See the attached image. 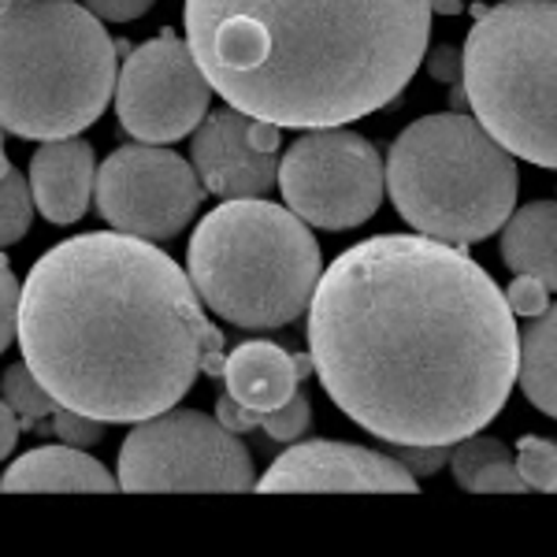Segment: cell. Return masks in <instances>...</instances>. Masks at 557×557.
Listing matches in <instances>:
<instances>
[{"label":"cell","instance_id":"obj_2","mask_svg":"<svg viewBox=\"0 0 557 557\" xmlns=\"http://www.w3.org/2000/svg\"><path fill=\"white\" fill-rule=\"evenodd\" d=\"M23 361L57 406L138 424L223 380V335L190 275L149 238L78 235L38 257L20 294Z\"/></svg>","mask_w":557,"mask_h":557},{"label":"cell","instance_id":"obj_4","mask_svg":"<svg viewBox=\"0 0 557 557\" xmlns=\"http://www.w3.org/2000/svg\"><path fill=\"white\" fill-rule=\"evenodd\" d=\"M115 94V41L75 0H0V127L75 138Z\"/></svg>","mask_w":557,"mask_h":557},{"label":"cell","instance_id":"obj_22","mask_svg":"<svg viewBox=\"0 0 557 557\" xmlns=\"http://www.w3.org/2000/svg\"><path fill=\"white\" fill-rule=\"evenodd\" d=\"M517 472H520V480H524V487L546 491L557 475V443L524 435L517 443Z\"/></svg>","mask_w":557,"mask_h":557},{"label":"cell","instance_id":"obj_26","mask_svg":"<svg viewBox=\"0 0 557 557\" xmlns=\"http://www.w3.org/2000/svg\"><path fill=\"white\" fill-rule=\"evenodd\" d=\"M20 278H15L8 257H0V354L12 346L15 331H20Z\"/></svg>","mask_w":557,"mask_h":557},{"label":"cell","instance_id":"obj_27","mask_svg":"<svg viewBox=\"0 0 557 557\" xmlns=\"http://www.w3.org/2000/svg\"><path fill=\"white\" fill-rule=\"evenodd\" d=\"M506 301H509V312H513V317H532V320L539 317V312L550 309V301H546V286L532 275H517L506 290Z\"/></svg>","mask_w":557,"mask_h":557},{"label":"cell","instance_id":"obj_29","mask_svg":"<svg viewBox=\"0 0 557 557\" xmlns=\"http://www.w3.org/2000/svg\"><path fill=\"white\" fill-rule=\"evenodd\" d=\"M157 0H86V8L97 15V20L108 23H134L149 12Z\"/></svg>","mask_w":557,"mask_h":557},{"label":"cell","instance_id":"obj_18","mask_svg":"<svg viewBox=\"0 0 557 557\" xmlns=\"http://www.w3.org/2000/svg\"><path fill=\"white\" fill-rule=\"evenodd\" d=\"M517 383L539 412L557 420V305L520 331Z\"/></svg>","mask_w":557,"mask_h":557},{"label":"cell","instance_id":"obj_6","mask_svg":"<svg viewBox=\"0 0 557 557\" xmlns=\"http://www.w3.org/2000/svg\"><path fill=\"white\" fill-rule=\"evenodd\" d=\"M386 190L417 235L465 249L513 212L517 160L472 115H424L386 152Z\"/></svg>","mask_w":557,"mask_h":557},{"label":"cell","instance_id":"obj_16","mask_svg":"<svg viewBox=\"0 0 557 557\" xmlns=\"http://www.w3.org/2000/svg\"><path fill=\"white\" fill-rule=\"evenodd\" d=\"M4 491H115V475L78 446H38L0 475Z\"/></svg>","mask_w":557,"mask_h":557},{"label":"cell","instance_id":"obj_7","mask_svg":"<svg viewBox=\"0 0 557 557\" xmlns=\"http://www.w3.org/2000/svg\"><path fill=\"white\" fill-rule=\"evenodd\" d=\"M461 52L475 123L513 157L557 168V0L480 8Z\"/></svg>","mask_w":557,"mask_h":557},{"label":"cell","instance_id":"obj_14","mask_svg":"<svg viewBox=\"0 0 557 557\" xmlns=\"http://www.w3.org/2000/svg\"><path fill=\"white\" fill-rule=\"evenodd\" d=\"M94 146L83 138H52L30 157V197L49 223L83 220L94 197Z\"/></svg>","mask_w":557,"mask_h":557},{"label":"cell","instance_id":"obj_15","mask_svg":"<svg viewBox=\"0 0 557 557\" xmlns=\"http://www.w3.org/2000/svg\"><path fill=\"white\" fill-rule=\"evenodd\" d=\"M223 383L227 394L242 406L257 409V412H272L278 406L298 394V364L294 354H286L275 343H242L235 354H227L223 361Z\"/></svg>","mask_w":557,"mask_h":557},{"label":"cell","instance_id":"obj_8","mask_svg":"<svg viewBox=\"0 0 557 557\" xmlns=\"http://www.w3.org/2000/svg\"><path fill=\"white\" fill-rule=\"evenodd\" d=\"M115 483L127 491H242L253 487L246 443L215 417L197 409H164L138 420L120 446Z\"/></svg>","mask_w":557,"mask_h":557},{"label":"cell","instance_id":"obj_33","mask_svg":"<svg viewBox=\"0 0 557 557\" xmlns=\"http://www.w3.org/2000/svg\"><path fill=\"white\" fill-rule=\"evenodd\" d=\"M546 491H557V475H554V480H550V487H546Z\"/></svg>","mask_w":557,"mask_h":557},{"label":"cell","instance_id":"obj_17","mask_svg":"<svg viewBox=\"0 0 557 557\" xmlns=\"http://www.w3.org/2000/svg\"><path fill=\"white\" fill-rule=\"evenodd\" d=\"M502 257L517 275H532L557 290V201L524 205L502 235Z\"/></svg>","mask_w":557,"mask_h":557},{"label":"cell","instance_id":"obj_32","mask_svg":"<svg viewBox=\"0 0 557 557\" xmlns=\"http://www.w3.org/2000/svg\"><path fill=\"white\" fill-rule=\"evenodd\" d=\"M8 172H12V160H8V152H4V127H0V178Z\"/></svg>","mask_w":557,"mask_h":557},{"label":"cell","instance_id":"obj_1","mask_svg":"<svg viewBox=\"0 0 557 557\" xmlns=\"http://www.w3.org/2000/svg\"><path fill=\"white\" fill-rule=\"evenodd\" d=\"M517 349L506 294L428 235L357 242L309 301L320 386L383 443L454 446L487 428L517 383Z\"/></svg>","mask_w":557,"mask_h":557},{"label":"cell","instance_id":"obj_12","mask_svg":"<svg viewBox=\"0 0 557 557\" xmlns=\"http://www.w3.org/2000/svg\"><path fill=\"white\" fill-rule=\"evenodd\" d=\"M264 491H412L417 475L391 454L312 438L278 454L257 480Z\"/></svg>","mask_w":557,"mask_h":557},{"label":"cell","instance_id":"obj_25","mask_svg":"<svg viewBox=\"0 0 557 557\" xmlns=\"http://www.w3.org/2000/svg\"><path fill=\"white\" fill-rule=\"evenodd\" d=\"M428 71L435 83L454 86V108H465L469 97H465V52L454 49V45H438V49L428 52Z\"/></svg>","mask_w":557,"mask_h":557},{"label":"cell","instance_id":"obj_9","mask_svg":"<svg viewBox=\"0 0 557 557\" xmlns=\"http://www.w3.org/2000/svg\"><path fill=\"white\" fill-rule=\"evenodd\" d=\"M386 168L380 149L361 134L317 127L301 134L278 160L286 209L309 227L349 231L372 220L383 201Z\"/></svg>","mask_w":557,"mask_h":557},{"label":"cell","instance_id":"obj_20","mask_svg":"<svg viewBox=\"0 0 557 557\" xmlns=\"http://www.w3.org/2000/svg\"><path fill=\"white\" fill-rule=\"evenodd\" d=\"M0 398L12 406V412L20 417V428L41 424L45 417L57 412V398L45 391V383L30 372V364H12L0 380Z\"/></svg>","mask_w":557,"mask_h":557},{"label":"cell","instance_id":"obj_13","mask_svg":"<svg viewBox=\"0 0 557 557\" xmlns=\"http://www.w3.org/2000/svg\"><path fill=\"white\" fill-rule=\"evenodd\" d=\"M253 115L223 108L194 127L190 160L201 186L215 197H260L278 183L275 152H257L249 141Z\"/></svg>","mask_w":557,"mask_h":557},{"label":"cell","instance_id":"obj_19","mask_svg":"<svg viewBox=\"0 0 557 557\" xmlns=\"http://www.w3.org/2000/svg\"><path fill=\"white\" fill-rule=\"evenodd\" d=\"M450 469L465 491H528L517 472V461L498 438L465 435L461 443H454Z\"/></svg>","mask_w":557,"mask_h":557},{"label":"cell","instance_id":"obj_11","mask_svg":"<svg viewBox=\"0 0 557 557\" xmlns=\"http://www.w3.org/2000/svg\"><path fill=\"white\" fill-rule=\"evenodd\" d=\"M212 86L194 49L172 30L127 52L123 71L115 75V112L131 138L149 146H168L209 115Z\"/></svg>","mask_w":557,"mask_h":557},{"label":"cell","instance_id":"obj_5","mask_svg":"<svg viewBox=\"0 0 557 557\" xmlns=\"http://www.w3.org/2000/svg\"><path fill=\"white\" fill-rule=\"evenodd\" d=\"M186 257L197 298L246 331L294 323L320 278V246L305 220L260 197H231L212 209Z\"/></svg>","mask_w":557,"mask_h":557},{"label":"cell","instance_id":"obj_10","mask_svg":"<svg viewBox=\"0 0 557 557\" xmlns=\"http://www.w3.org/2000/svg\"><path fill=\"white\" fill-rule=\"evenodd\" d=\"M94 197L97 212L115 231L164 242L194 220L205 186L194 164H186L178 152L134 141V146H120L97 168Z\"/></svg>","mask_w":557,"mask_h":557},{"label":"cell","instance_id":"obj_30","mask_svg":"<svg viewBox=\"0 0 557 557\" xmlns=\"http://www.w3.org/2000/svg\"><path fill=\"white\" fill-rule=\"evenodd\" d=\"M20 417L12 412L4 398H0V461H4L8 454L15 450V443H20Z\"/></svg>","mask_w":557,"mask_h":557},{"label":"cell","instance_id":"obj_28","mask_svg":"<svg viewBox=\"0 0 557 557\" xmlns=\"http://www.w3.org/2000/svg\"><path fill=\"white\" fill-rule=\"evenodd\" d=\"M394 461H401L412 475H435L446 465V446H409V443H386Z\"/></svg>","mask_w":557,"mask_h":557},{"label":"cell","instance_id":"obj_21","mask_svg":"<svg viewBox=\"0 0 557 557\" xmlns=\"http://www.w3.org/2000/svg\"><path fill=\"white\" fill-rule=\"evenodd\" d=\"M30 212H34V197L30 183L23 178V172H8L0 178V249L15 246L26 227H30Z\"/></svg>","mask_w":557,"mask_h":557},{"label":"cell","instance_id":"obj_3","mask_svg":"<svg viewBox=\"0 0 557 557\" xmlns=\"http://www.w3.org/2000/svg\"><path fill=\"white\" fill-rule=\"evenodd\" d=\"M431 0H186V45L235 112L275 127H343L409 86Z\"/></svg>","mask_w":557,"mask_h":557},{"label":"cell","instance_id":"obj_31","mask_svg":"<svg viewBox=\"0 0 557 557\" xmlns=\"http://www.w3.org/2000/svg\"><path fill=\"white\" fill-rule=\"evenodd\" d=\"M431 12H461V0H431Z\"/></svg>","mask_w":557,"mask_h":557},{"label":"cell","instance_id":"obj_23","mask_svg":"<svg viewBox=\"0 0 557 557\" xmlns=\"http://www.w3.org/2000/svg\"><path fill=\"white\" fill-rule=\"evenodd\" d=\"M312 424V409H309V398L298 391L286 406H278L272 412H260V428L268 431L278 443H298V438L309 431Z\"/></svg>","mask_w":557,"mask_h":557},{"label":"cell","instance_id":"obj_24","mask_svg":"<svg viewBox=\"0 0 557 557\" xmlns=\"http://www.w3.org/2000/svg\"><path fill=\"white\" fill-rule=\"evenodd\" d=\"M52 435H60V443L83 450V446H97L104 438V420H94V417H86V412L57 406V412H52Z\"/></svg>","mask_w":557,"mask_h":557}]
</instances>
